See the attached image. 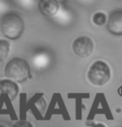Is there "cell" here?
Instances as JSON below:
<instances>
[{
    "label": "cell",
    "instance_id": "6da1fadb",
    "mask_svg": "<svg viewBox=\"0 0 122 127\" xmlns=\"http://www.w3.org/2000/svg\"><path fill=\"white\" fill-rule=\"evenodd\" d=\"M0 28L3 36L11 40H16L23 34L24 22L18 13L9 12L1 18Z\"/></svg>",
    "mask_w": 122,
    "mask_h": 127
},
{
    "label": "cell",
    "instance_id": "7a4b0ae2",
    "mask_svg": "<svg viewBox=\"0 0 122 127\" xmlns=\"http://www.w3.org/2000/svg\"><path fill=\"white\" fill-rule=\"evenodd\" d=\"M4 74L7 78L22 83L30 76L29 64L25 59L14 57L7 63Z\"/></svg>",
    "mask_w": 122,
    "mask_h": 127
},
{
    "label": "cell",
    "instance_id": "3957f363",
    "mask_svg": "<svg viewBox=\"0 0 122 127\" xmlns=\"http://www.w3.org/2000/svg\"><path fill=\"white\" fill-rule=\"evenodd\" d=\"M111 69L106 62L98 60L92 64L88 71V79L95 86H103L111 79Z\"/></svg>",
    "mask_w": 122,
    "mask_h": 127
},
{
    "label": "cell",
    "instance_id": "277c9868",
    "mask_svg": "<svg viewBox=\"0 0 122 127\" xmlns=\"http://www.w3.org/2000/svg\"><path fill=\"white\" fill-rule=\"evenodd\" d=\"M74 53L81 58L90 57L94 51V42L90 37L81 36L76 38L72 43Z\"/></svg>",
    "mask_w": 122,
    "mask_h": 127
},
{
    "label": "cell",
    "instance_id": "5b68a950",
    "mask_svg": "<svg viewBox=\"0 0 122 127\" xmlns=\"http://www.w3.org/2000/svg\"><path fill=\"white\" fill-rule=\"evenodd\" d=\"M107 29L115 36L122 35V9H117L109 16Z\"/></svg>",
    "mask_w": 122,
    "mask_h": 127
},
{
    "label": "cell",
    "instance_id": "8992f818",
    "mask_svg": "<svg viewBox=\"0 0 122 127\" xmlns=\"http://www.w3.org/2000/svg\"><path fill=\"white\" fill-rule=\"evenodd\" d=\"M18 86L12 80H2L0 81V96L2 95L7 94L11 100H13L18 94Z\"/></svg>",
    "mask_w": 122,
    "mask_h": 127
},
{
    "label": "cell",
    "instance_id": "52a82bcc",
    "mask_svg": "<svg viewBox=\"0 0 122 127\" xmlns=\"http://www.w3.org/2000/svg\"><path fill=\"white\" fill-rule=\"evenodd\" d=\"M38 8L42 15L52 17L56 15L59 10V3L56 0H41Z\"/></svg>",
    "mask_w": 122,
    "mask_h": 127
},
{
    "label": "cell",
    "instance_id": "ba28073f",
    "mask_svg": "<svg viewBox=\"0 0 122 127\" xmlns=\"http://www.w3.org/2000/svg\"><path fill=\"white\" fill-rule=\"evenodd\" d=\"M9 42L7 40L0 39V62L7 58L9 52Z\"/></svg>",
    "mask_w": 122,
    "mask_h": 127
},
{
    "label": "cell",
    "instance_id": "9c48e42d",
    "mask_svg": "<svg viewBox=\"0 0 122 127\" xmlns=\"http://www.w3.org/2000/svg\"><path fill=\"white\" fill-rule=\"evenodd\" d=\"M107 20V17L104 13H101V12H98V13H95L94 15H93L92 18V21L93 23H95V25L97 26H102L106 23Z\"/></svg>",
    "mask_w": 122,
    "mask_h": 127
},
{
    "label": "cell",
    "instance_id": "30bf717a",
    "mask_svg": "<svg viewBox=\"0 0 122 127\" xmlns=\"http://www.w3.org/2000/svg\"><path fill=\"white\" fill-rule=\"evenodd\" d=\"M13 127H33L32 125L26 121H19L13 125Z\"/></svg>",
    "mask_w": 122,
    "mask_h": 127
},
{
    "label": "cell",
    "instance_id": "8fae6325",
    "mask_svg": "<svg viewBox=\"0 0 122 127\" xmlns=\"http://www.w3.org/2000/svg\"><path fill=\"white\" fill-rule=\"evenodd\" d=\"M92 127H106L105 126L104 124H101V123H99V124H95V125H93Z\"/></svg>",
    "mask_w": 122,
    "mask_h": 127
},
{
    "label": "cell",
    "instance_id": "7c38bea8",
    "mask_svg": "<svg viewBox=\"0 0 122 127\" xmlns=\"http://www.w3.org/2000/svg\"><path fill=\"white\" fill-rule=\"evenodd\" d=\"M118 94L121 95V96H122V86L118 89Z\"/></svg>",
    "mask_w": 122,
    "mask_h": 127
},
{
    "label": "cell",
    "instance_id": "4fadbf2b",
    "mask_svg": "<svg viewBox=\"0 0 122 127\" xmlns=\"http://www.w3.org/2000/svg\"><path fill=\"white\" fill-rule=\"evenodd\" d=\"M0 127H5V126H2V125H0Z\"/></svg>",
    "mask_w": 122,
    "mask_h": 127
},
{
    "label": "cell",
    "instance_id": "5bb4252c",
    "mask_svg": "<svg viewBox=\"0 0 122 127\" xmlns=\"http://www.w3.org/2000/svg\"><path fill=\"white\" fill-rule=\"evenodd\" d=\"M121 127H122V125H121Z\"/></svg>",
    "mask_w": 122,
    "mask_h": 127
}]
</instances>
